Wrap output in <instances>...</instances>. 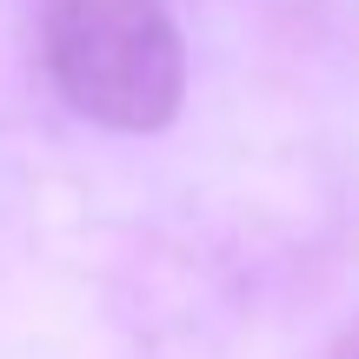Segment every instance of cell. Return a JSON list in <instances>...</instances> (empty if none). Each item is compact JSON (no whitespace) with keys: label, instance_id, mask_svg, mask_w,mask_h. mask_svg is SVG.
Instances as JSON below:
<instances>
[{"label":"cell","instance_id":"1","mask_svg":"<svg viewBox=\"0 0 359 359\" xmlns=\"http://www.w3.org/2000/svg\"><path fill=\"white\" fill-rule=\"evenodd\" d=\"M40 53L80 120L160 133L187 93V40L167 0H40Z\"/></svg>","mask_w":359,"mask_h":359}]
</instances>
